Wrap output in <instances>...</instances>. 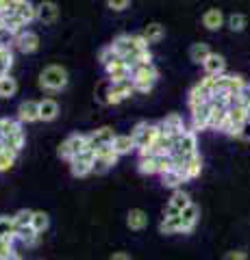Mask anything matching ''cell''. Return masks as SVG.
<instances>
[{
	"instance_id": "cell-1",
	"label": "cell",
	"mask_w": 250,
	"mask_h": 260,
	"mask_svg": "<svg viewBox=\"0 0 250 260\" xmlns=\"http://www.w3.org/2000/svg\"><path fill=\"white\" fill-rule=\"evenodd\" d=\"M68 85V70L63 65H46L39 74V87L46 91H61Z\"/></svg>"
},
{
	"instance_id": "cell-2",
	"label": "cell",
	"mask_w": 250,
	"mask_h": 260,
	"mask_svg": "<svg viewBox=\"0 0 250 260\" xmlns=\"http://www.w3.org/2000/svg\"><path fill=\"white\" fill-rule=\"evenodd\" d=\"M133 85H135V91L140 93H148L152 87H155L157 78H159V70L155 65H140V68L133 70Z\"/></svg>"
},
{
	"instance_id": "cell-3",
	"label": "cell",
	"mask_w": 250,
	"mask_h": 260,
	"mask_svg": "<svg viewBox=\"0 0 250 260\" xmlns=\"http://www.w3.org/2000/svg\"><path fill=\"white\" fill-rule=\"evenodd\" d=\"M131 137H133L137 150H146V148H150V145L155 143V139L159 137V124L140 121V124L131 130Z\"/></svg>"
},
{
	"instance_id": "cell-4",
	"label": "cell",
	"mask_w": 250,
	"mask_h": 260,
	"mask_svg": "<svg viewBox=\"0 0 250 260\" xmlns=\"http://www.w3.org/2000/svg\"><path fill=\"white\" fill-rule=\"evenodd\" d=\"M85 148H90V139H87V135H70L68 139L59 145L57 154L63 160L70 162L72 158H76Z\"/></svg>"
},
{
	"instance_id": "cell-5",
	"label": "cell",
	"mask_w": 250,
	"mask_h": 260,
	"mask_svg": "<svg viewBox=\"0 0 250 260\" xmlns=\"http://www.w3.org/2000/svg\"><path fill=\"white\" fill-rule=\"evenodd\" d=\"M94 160H96V150L94 148H85L76 158L70 160L72 176L74 178H85V176L94 174Z\"/></svg>"
},
{
	"instance_id": "cell-6",
	"label": "cell",
	"mask_w": 250,
	"mask_h": 260,
	"mask_svg": "<svg viewBox=\"0 0 250 260\" xmlns=\"http://www.w3.org/2000/svg\"><path fill=\"white\" fill-rule=\"evenodd\" d=\"M248 117H250V113L244 107H239V104H233V107L229 109V119H227V124H224L222 133L229 135V137H239L241 135V128H244Z\"/></svg>"
},
{
	"instance_id": "cell-7",
	"label": "cell",
	"mask_w": 250,
	"mask_h": 260,
	"mask_svg": "<svg viewBox=\"0 0 250 260\" xmlns=\"http://www.w3.org/2000/svg\"><path fill=\"white\" fill-rule=\"evenodd\" d=\"M135 93L133 78L128 80H116V83L107 85V95H104V104H120L126 98H131Z\"/></svg>"
},
{
	"instance_id": "cell-8",
	"label": "cell",
	"mask_w": 250,
	"mask_h": 260,
	"mask_svg": "<svg viewBox=\"0 0 250 260\" xmlns=\"http://www.w3.org/2000/svg\"><path fill=\"white\" fill-rule=\"evenodd\" d=\"M13 46L18 48V50L22 54H33L37 48H39V35L35 30H29V28H24L22 32H18L13 39Z\"/></svg>"
},
{
	"instance_id": "cell-9",
	"label": "cell",
	"mask_w": 250,
	"mask_h": 260,
	"mask_svg": "<svg viewBox=\"0 0 250 260\" xmlns=\"http://www.w3.org/2000/svg\"><path fill=\"white\" fill-rule=\"evenodd\" d=\"M87 139H90V148H94L98 152V150H104V148H111V145H114L116 133H114V128L102 126L98 130H94L92 135H87Z\"/></svg>"
},
{
	"instance_id": "cell-10",
	"label": "cell",
	"mask_w": 250,
	"mask_h": 260,
	"mask_svg": "<svg viewBox=\"0 0 250 260\" xmlns=\"http://www.w3.org/2000/svg\"><path fill=\"white\" fill-rule=\"evenodd\" d=\"M246 85V78L239 74H222L215 78V89L217 91H229L233 95H237Z\"/></svg>"
},
{
	"instance_id": "cell-11",
	"label": "cell",
	"mask_w": 250,
	"mask_h": 260,
	"mask_svg": "<svg viewBox=\"0 0 250 260\" xmlns=\"http://www.w3.org/2000/svg\"><path fill=\"white\" fill-rule=\"evenodd\" d=\"M118 154L114 152V148H104L96 152V160H94V174H107L111 167L118 162Z\"/></svg>"
},
{
	"instance_id": "cell-12",
	"label": "cell",
	"mask_w": 250,
	"mask_h": 260,
	"mask_svg": "<svg viewBox=\"0 0 250 260\" xmlns=\"http://www.w3.org/2000/svg\"><path fill=\"white\" fill-rule=\"evenodd\" d=\"M104 72L109 76V83H116V80H128L133 76V68L128 63H124V59H116L114 63L104 65Z\"/></svg>"
},
{
	"instance_id": "cell-13",
	"label": "cell",
	"mask_w": 250,
	"mask_h": 260,
	"mask_svg": "<svg viewBox=\"0 0 250 260\" xmlns=\"http://www.w3.org/2000/svg\"><path fill=\"white\" fill-rule=\"evenodd\" d=\"M183 130H187V128H185V121H183V117L179 115V113H170V115H165L159 121V133H163V135L179 137Z\"/></svg>"
},
{
	"instance_id": "cell-14",
	"label": "cell",
	"mask_w": 250,
	"mask_h": 260,
	"mask_svg": "<svg viewBox=\"0 0 250 260\" xmlns=\"http://www.w3.org/2000/svg\"><path fill=\"white\" fill-rule=\"evenodd\" d=\"M209 117H211V104H200L191 109V130L193 133H203L209 128Z\"/></svg>"
},
{
	"instance_id": "cell-15",
	"label": "cell",
	"mask_w": 250,
	"mask_h": 260,
	"mask_svg": "<svg viewBox=\"0 0 250 260\" xmlns=\"http://www.w3.org/2000/svg\"><path fill=\"white\" fill-rule=\"evenodd\" d=\"M203 70H205V76H222V74H227V61H224V56L222 54H217V52H211L209 54V59L203 63Z\"/></svg>"
},
{
	"instance_id": "cell-16",
	"label": "cell",
	"mask_w": 250,
	"mask_h": 260,
	"mask_svg": "<svg viewBox=\"0 0 250 260\" xmlns=\"http://www.w3.org/2000/svg\"><path fill=\"white\" fill-rule=\"evenodd\" d=\"M59 20V7L52 0H44L37 5V22L42 24H54Z\"/></svg>"
},
{
	"instance_id": "cell-17",
	"label": "cell",
	"mask_w": 250,
	"mask_h": 260,
	"mask_svg": "<svg viewBox=\"0 0 250 260\" xmlns=\"http://www.w3.org/2000/svg\"><path fill=\"white\" fill-rule=\"evenodd\" d=\"M189 204H191L189 193H185V191H181V189H176V191L172 193L170 202H168V210H165V213H170V215H181Z\"/></svg>"
},
{
	"instance_id": "cell-18",
	"label": "cell",
	"mask_w": 250,
	"mask_h": 260,
	"mask_svg": "<svg viewBox=\"0 0 250 260\" xmlns=\"http://www.w3.org/2000/svg\"><path fill=\"white\" fill-rule=\"evenodd\" d=\"M18 119L22 124H33V121H39V102L35 100H26L18 107Z\"/></svg>"
},
{
	"instance_id": "cell-19",
	"label": "cell",
	"mask_w": 250,
	"mask_h": 260,
	"mask_svg": "<svg viewBox=\"0 0 250 260\" xmlns=\"http://www.w3.org/2000/svg\"><path fill=\"white\" fill-rule=\"evenodd\" d=\"M159 230H161V234H183V219H181V215L165 213L163 219H161V223H159Z\"/></svg>"
},
{
	"instance_id": "cell-20",
	"label": "cell",
	"mask_w": 250,
	"mask_h": 260,
	"mask_svg": "<svg viewBox=\"0 0 250 260\" xmlns=\"http://www.w3.org/2000/svg\"><path fill=\"white\" fill-rule=\"evenodd\" d=\"M126 225L131 228L133 232H142L144 228L148 225V215H146V210H142V208H131V210H128V215H126Z\"/></svg>"
},
{
	"instance_id": "cell-21",
	"label": "cell",
	"mask_w": 250,
	"mask_h": 260,
	"mask_svg": "<svg viewBox=\"0 0 250 260\" xmlns=\"http://www.w3.org/2000/svg\"><path fill=\"white\" fill-rule=\"evenodd\" d=\"M181 169V174L185 176V180H193V178H198L200 172H203V158H200V154H193L191 158H187L183 162V167Z\"/></svg>"
},
{
	"instance_id": "cell-22",
	"label": "cell",
	"mask_w": 250,
	"mask_h": 260,
	"mask_svg": "<svg viewBox=\"0 0 250 260\" xmlns=\"http://www.w3.org/2000/svg\"><path fill=\"white\" fill-rule=\"evenodd\" d=\"M181 219H183V234L193 232V228H196L198 219H200V208L191 202V204L181 213Z\"/></svg>"
},
{
	"instance_id": "cell-23",
	"label": "cell",
	"mask_w": 250,
	"mask_h": 260,
	"mask_svg": "<svg viewBox=\"0 0 250 260\" xmlns=\"http://www.w3.org/2000/svg\"><path fill=\"white\" fill-rule=\"evenodd\" d=\"M224 22H227V18H224V13L220 9H207L205 15H203V26L207 30H220L224 26Z\"/></svg>"
},
{
	"instance_id": "cell-24",
	"label": "cell",
	"mask_w": 250,
	"mask_h": 260,
	"mask_svg": "<svg viewBox=\"0 0 250 260\" xmlns=\"http://www.w3.org/2000/svg\"><path fill=\"white\" fill-rule=\"evenodd\" d=\"M24 143H26V135H24V130H20V133L9 135V137H5V139H0V148L9 150V152H13V154H20L22 148H24Z\"/></svg>"
},
{
	"instance_id": "cell-25",
	"label": "cell",
	"mask_w": 250,
	"mask_h": 260,
	"mask_svg": "<svg viewBox=\"0 0 250 260\" xmlns=\"http://www.w3.org/2000/svg\"><path fill=\"white\" fill-rule=\"evenodd\" d=\"M142 35H144V39H146L148 44H159L161 39L165 37V26L161 22H150V24L144 26Z\"/></svg>"
},
{
	"instance_id": "cell-26",
	"label": "cell",
	"mask_w": 250,
	"mask_h": 260,
	"mask_svg": "<svg viewBox=\"0 0 250 260\" xmlns=\"http://www.w3.org/2000/svg\"><path fill=\"white\" fill-rule=\"evenodd\" d=\"M59 115V104L52 100V98H44L39 100V119L42 121H52Z\"/></svg>"
},
{
	"instance_id": "cell-27",
	"label": "cell",
	"mask_w": 250,
	"mask_h": 260,
	"mask_svg": "<svg viewBox=\"0 0 250 260\" xmlns=\"http://www.w3.org/2000/svg\"><path fill=\"white\" fill-rule=\"evenodd\" d=\"M111 148H114V152L118 154V156H124V154H131L135 150V141H133L131 135H116Z\"/></svg>"
},
{
	"instance_id": "cell-28",
	"label": "cell",
	"mask_w": 250,
	"mask_h": 260,
	"mask_svg": "<svg viewBox=\"0 0 250 260\" xmlns=\"http://www.w3.org/2000/svg\"><path fill=\"white\" fill-rule=\"evenodd\" d=\"M15 241H20L22 245H26V247H35L37 243H39V234L31 225H26V228H15Z\"/></svg>"
},
{
	"instance_id": "cell-29",
	"label": "cell",
	"mask_w": 250,
	"mask_h": 260,
	"mask_svg": "<svg viewBox=\"0 0 250 260\" xmlns=\"http://www.w3.org/2000/svg\"><path fill=\"white\" fill-rule=\"evenodd\" d=\"M227 119H229V109L213 107V104H211V117H209V128H211V130H220V133H222V128H224V124H227Z\"/></svg>"
},
{
	"instance_id": "cell-30",
	"label": "cell",
	"mask_w": 250,
	"mask_h": 260,
	"mask_svg": "<svg viewBox=\"0 0 250 260\" xmlns=\"http://www.w3.org/2000/svg\"><path fill=\"white\" fill-rule=\"evenodd\" d=\"M209 54H211V48H209V44H205V42H196L189 48V59L198 65H203L209 59Z\"/></svg>"
},
{
	"instance_id": "cell-31",
	"label": "cell",
	"mask_w": 250,
	"mask_h": 260,
	"mask_svg": "<svg viewBox=\"0 0 250 260\" xmlns=\"http://www.w3.org/2000/svg\"><path fill=\"white\" fill-rule=\"evenodd\" d=\"M183 182H187V180H185V176L181 174V169H170V172H165L163 176H161V184H163V186H168V189H179V186L183 184Z\"/></svg>"
},
{
	"instance_id": "cell-32",
	"label": "cell",
	"mask_w": 250,
	"mask_h": 260,
	"mask_svg": "<svg viewBox=\"0 0 250 260\" xmlns=\"http://www.w3.org/2000/svg\"><path fill=\"white\" fill-rule=\"evenodd\" d=\"M18 93V80H15L11 74L7 76H0V98H13Z\"/></svg>"
},
{
	"instance_id": "cell-33",
	"label": "cell",
	"mask_w": 250,
	"mask_h": 260,
	"mask_svg": "<svg viewBox=\"0 0 250 260\" xmlns=\"http://www.w3.org/2000/svg\"><path fill=\"white\" fill-rule=\"evenodd\" d=\"M31 228L42 237V234L50 228V217H48L44 210H33V221H31Z\"/></svg>"
},
{
	"instance_id": "cell-34",
	"label": "cell",
	"mask_w": 250,
	"mask_h": 260,
	"mask_svg": "<svg viewBox=\"0 0 250 260\" xmlns=\"http://www.w3.org/2000/svg\"><path fill=\"white\" fill-rule=\"evenodd\" d=\"M15 13L20 15V20L26 24V26H29L31 22H35V20H37V7H33V5L29 3V0H26V3H22V5H18Z\"/></svg>"
},
{
	"instance_id": "cell-35",
	"label": "cell",
	"mask_w": 250,
	"mask_h": 260,
	"mask_svg": "<svg viewBox=\"0 0 250 260\" xmlns=\"http://www.w3.org/2000/svg\"><path fill=\"white\" fill-rule=\"evenodd\" d=\"M0 237L15 241V221H13V217L0 215Z\"/></svg>"
},
{
	"instance_id": "cell-36",
	"label": "cell",
	"mask_w": 250,
	"mask_h": 260,
	"mask_svg": "<svg viewBox=\"0 0 250 260\" xmlns=\"http://www.w3.org/2000/svg\"><path fill=\"white\" fill-rule=\"evenodd\" d=\"M11 65H13V52H11V48L0 46V76L9 74Z\"/></svg>"
},
{
	"instance_id": "cell-37",
	"label": "cell",
	"mask_w": 250,
	"mask_h": 260,
	"mask_svg": "<svg viewBox=\"0 0 250 260\" xmlns=\"http://www.w3.org/2000/svg\"><path fill=\"white\" fill-rule=\"evenodd\" d=\"M227 26L233 30V32H241L246 26H248V18L244 13H231L227 18Z\"/></svg>"
},
{
	"instance_id": "cell-38",
	"label": "cell",
	"mask_w": 250,
	"mask_h": 260,
	"mask_svg": "<svg viewBox=\"0 0 250 260\" xmlns=\"http://www.w3.org/2000/svg\"><path fill=\"white\" fill-rule=\"evenodd\" d=\"M137 169L146 176L157 174V156H142L140 162H137Z\"/></svg>"
},
{
	"instance_id": "cell-39",
	"label": "cell",
	"mask_w": 250,
	"mask_h": 260,
	"mask_svg": "<svg viewBox=\"0 0 250 260\" xmlns=\"http://www.w3.org/2000/svg\"><path fill=\"white\" fill-rule=\"evenodd\" d=\"M15 158H18V154H13L9 150L0 148V172H9V169L13 167Z\"/></svg>"
},
{
	"instance_id": "cell-40",
	"label": "cell",
	"mask_w": 250,
	"mask_h": 260,
	"mask_svg": "<svg viewBox=\"0 0 250 260\" xmlns=\"http://www.w3.org/2000/svg\"><path fill=\"white\" fill-rule=\"evenodd\" d=\"M13 221H15V228H26V225H31V221H33V210H26V208L18 210V213L13 215Z\"/></svg>"
},
{
	"instance_id": "cell-41",
	"label": "cell",
	"mask_w": 250,
	"mask_h": 260,
	"mask_svg": "<svg viewBox=\"0 0 250 260\" xmlns=\"http://www.w3.org/2000/svg\"><path fill=\"white\" fill-rule=\"evenodd\" d=\"M116 59H120V56H118V52L114 50V46H104L102 48V50H100V54H98V61L102 63V68H104V65H109V63H114Z\"/></svg>"
},
{
	"instance_id": "cell-42",
	"label": "cell",
	"mask_w": 250,
	"mask_h": 260,
	"mask_svg": "<svg viewBox=\"0 0 250 260\" xmlns=\"http://www.w3.org/2000/svg\"><path fill=\"white\" fill-rule=\"evenodd\" d=\"M235 104H239V107H244L248 109V104H250V83L244 85V89L235 95Z\"/></svg>"
},
{
	"instance_id": "cell-43",
	"label": "cell",
	"mask_w": 250,
	"mask_h": 260,
	"mask_svg": "<svg viewBox=\"0 0 250 260\" xmlns=\"http://www.w3.org/2000/svg\"><path fill=\"white\" fill-rule=\"evenodd\" d=\"M107 7L111 11H126L131 7V0H107Z\"/></svg>"
},
{
	"instance_id": "cell-44",
	"label": "cell",
	"mask_w": 250,
	"mask_h": 260,
	"mask_svg": "<svg viewBox=\"0 0 250 260\" xmlns=\"http://www.w3.org/2000/svg\"><path fill=\"white\" fill-rule=\"evenodd\" d=\"M224 260H248V254L244 249H235V251H227Z\"/></svg>"
},
{
	"instance_id": "cell-45",
	"label": "cell",
	"mask_w": 250,
	"mask_h": 260,
	"mask_svg": "<svg viewBox=\"0 0 250 260\" xmlns=\"http://www.w3.org/2000/svg\"><path fill=\"white\" fill-rule=\"evenodd\" d=\"M109 260H133V258H131V254H126V251H116Z\"/></svg>"
},
{
	"instance_id": "cell-46",
	"label": "cell",
	"mask_w": 250,
	"mask_h": 260,
	"mask_svg": "<svg viewBox=\"0 0 250 260\" xmlns=\"http://www.w3.org/2000/svg\"><path fill=\"white\" fill-rule=\"evenodd\" d=\"M239 139H250V117H248V121L244 124V128H241V135H239Z\"/></svg>"
},
{
	"instance_id": "cell-47",
	"label": "cell",
	"mask_w": 250,
	"mask_h": 260,
	"mask_svg": "<svg viewBox=\"0 0 250 260\" xmlns=\"http://www.w3.org/2000/svg\"><path fill=\"white\" fill-rule=\"evenodd\" d=\"M0 260H22V256L18 254V251H13V254H9V256H0Z\"/></svg>"
},
{
	"instance_id": "cell-48",
	"label": "cell",
	"mask_w": 250,
	"mask_h": 260,
	"mask_svg": "<svg viewBox=\"0 0 250 260\" xmlns=\"http://www.w3.org/2000/svg\"><path fill=\"white\" fill-rule=\"evenodd\" d=\"M13 5H22V3H26V0H11Z\"/></svg>"
},
{
	"instance_id": "cell-49",
	"label": "cell",
	"mask_w": 250,
	"mask_h": 260,
	"mask_svg": "<svg viewBox=\"0 0 250 260\" xmlns=\"http://www.w3.org/2000/svg\"><path fill=\"white\" fill-rule=\"evenodd\" d=\"M37 260H44V258H37Z\"/></svg>"
}]
</instances>
